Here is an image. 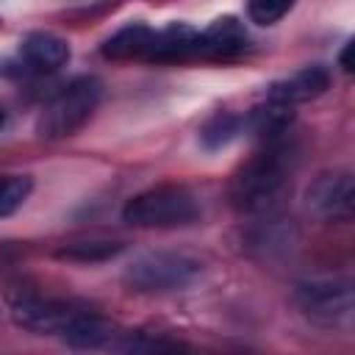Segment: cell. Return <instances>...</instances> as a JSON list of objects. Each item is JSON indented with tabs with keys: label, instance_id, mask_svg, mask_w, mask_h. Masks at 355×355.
Masks as SVG:
<instances>
[{
	"label": "cell",
	"instance_id": "cell-1",
	"mask_svg": "<svg viewBox=\"0 0 355 355\" xmlns=\"http://www.w3.org/2000/svg\"><path fill=\"white\" fill-rule=\"evenodd\" d=\"M288 158L283 147H266L255 153L230 180V200L244 214H269L288 191Z\"/></svg>",
	"mask_w": 355,
	"mask_h": 355
},
{
	"label": "cell",
	"instance_id": "cell-2",
	"mask_svg": "<svg viewBox=\"0 0 355 355\" xmlns=\"http://www.w3.org/2000/svg\"><path fill=\"white\" fill-rule=\"evenodd\" d=\"M103 97V83L94 75H80L69 80L39 114L36 133L42 139H67L78 133L89 116L94 114L97 103Z\"/></svg>",
	"mask_w": 355,
	"mask_h": 355
},
{
	"label": "cell",
	"instance_id": "cell-3",
	"mask_svg": "<svg viewBox=\"0 0 355 355\" xmlns=\"http://www.w3.org/2000/svg\"><path fill=\"white\" fill-rule=\"evenodd\" d=\"M200 216L194 194L183 186L166 183L130 197L122 208V222L133 227H180Z\"/></svg>",
	"mask_w": 355,
	"mask_h": 355
},
{
	"label": "cell",
	"instance_id": "cell-4",
	"mask_svg": "<svg viewBox=\"0 0 355 355\" xmlns=\"http://www.w3.org/2000/svg\"><path fill=\"white\" fill-rule=\"evenodd\" d=\"M294 300L300 311L322 324V327H341L349 324L352 311H355V294L352 283L338 275H319V277H305L294 288Z\"/></svg>",
	"mask_w": 355,
	"mask_h": 355
},
{
	"label": "cell",
	"instance_id": "cell-5",
	"mask_svg": "<svg viewBox=\"0 0 355 355\" xmlns=\"http://www.w3.org/2000/svg\"><path fill=\"white\" fill-rule=\"evenodd\" d=\"M200 261L183 252H144L125 269V283L133 291L166 294L191 286L200 275Z\"/></svg>",
	"mask_w": 355,
	"mask_h": 355
},
{
	"label": "cell",
	"instance_id": "cell-6",
	"mask_svg": "<svg viewBox=\"0 0 355 355\" xmlns=\"http://www.w3.org/2000/svg\"><path fill=\"white\" fill-rule=\"evenodd\" d=\"M78 313L75 305L61 302V300H47L39 294H17L11 297V319L31 330V333H64V327L72 322V316Z\"/></svg>",
	"mask_w": 355,
	"mask_h": 355
},
{
	"label": "cell",
	"instance_id": "cell-7",
	"mask_svg": "<svg viewBox=\"0 0 355 355\" xmlns=\"http://www.w3.org/2000/svg\"><path fill=\"white\" fill-rule=\"evenodd\" d=\"M305 205L319 219H349L355 205V186L349 172H324L319 175L305 194Z\"/></svg>",
	"mask_w": 355,
	"mask_h": 355
},
{
	"label": "cell",
	"instance_id": "cell-8",
	"mask_svg": "<svg viewBox=\"0 0 355 355\" xmlns=\"http://www.w3.org/2000/svg\"><path fill=\"white\" fill-rule=\"evenodd\" d=\"M330 86V72L324 67H305L300 72H294L291 78H283V80H275L269 89H266V100L272 103H283V105H300V103H308V100H316L319 94H324Z\"/></svg>",
	"mask_w": 355,
	"mask_h": 355
},
{
	"label": "cell",
	"instance_id": "cell-9",
	"mask_svg": "<svg viewBox=\"0 0 355 355\" xmlns=\"http://www.w3.org/2000/svg\"><path fill=\"white\" fill-rule=\"evenodd\" d=\"M250 47V36L236 17H219L200 33V53L208 58H233Z\"/></svg>",
	"mask_w": 355,
	"mask_h": 355
},
{
	"label": "cell",
	"instance_id": "cell-10",
	"mask_svg": "<svg viewBox=\"0 0 355 355\" xmlns=\"http://www.w3.org/2000/svg\"><path fill=\"white\" fill-rule=\"evenodd\" d=\"M19 55L25 61V67L33 72H55L69 61V44H67V39H61L55 33L33 31L22 39Z\"/></svg>",
	"mask_w": 355,
	"mask_h": 355
},
{
	"label": "cell",
	"instance_id": "cell-11",
	"mask_svg": "<svg viewBox=\"0 0 355 355\" xmlns=\"http://www.w3.org/2000/svg\"><path fill=\"white\" fill-rule=\"evenodd\" d=\"M200 53V31L186 22H172L164 31H155L147 58L153 61H183Z\"/></svg>",
	"mask_w": 355,
	"mask_h": 355
},
{
	"label": "cell",
	"instance_id": "cell-12",
	"mask_svg": "<svg viewBox=\"0 0 355 355\" xmlns=\"http://www.w3.org/2000/svg\"><path fill=\"white\" fill-rule=\"evenodd\" d=\"M61 338L67 344H72V347H80V349H97V347H111L114 338H116V333H114V327L103 316L78 308V313L72 316V322L64 327Z\"/></svg>",
	"mask_w": 355,
	"mask_h": 355
},
{
	"label": "cell",
	"instance_id": "cell-13",
	"mask_svg": "<svg viewBox=\"0 0 355 355\" xmlns=\"http://www.w3.org/2000/svg\"><path fill=\"white\" fill-rule=\"evenodd\" d=\"M153 36L155 31L144 22H130L125 28H119L114 36H108L103 42V55L111 58V61H128V58H139V55H147L150 44H153Z\"/></svg>",
	"mask_w": 355,
	"mask_h": 355
},
{
	"label": "cell",
	"instance_id": "cell-14",
	"mask_svg": "<svg viewBox=\"0 0 355 355\" xmlns=\"http://www.w3.org/2000/svg\"><path fill=\"white\" fill-rule=\"evenodd\" d=\"M294 119V111L291 105H283V103H272V100H263L261 105H255L247 116H244V130L250 128L252 133L263 136V139H277L288 130Z\"/></svg>",
	"mask_w": 355,
	"mask_h": 355
},
{
	"label": "cell",
	"instance_id": "cell-15",
	"mask_svg": "<svg viewBox=\"0 0 355 355\" xmlns=\"http://www.w3.org/2000/svg\"><path fill=\"white\" fill-rule=\"evenodd\" d=\"M241 130H244V116L219 111V114H214V116L200 128V144H202L205 150H222V147H227Z\"/></svg>",
	"mask_w": 355,
	"mask_h": 355
},
{
	"label": "cell",
	"instance_id": "cell-16",
	"mask_svg": "<svg viewBox=\"0 0 355 355\" xmlns=\"http://www.w3.org/2000/svg\"><path fill=\"white\" fill-rule=\"evenodd\" d=\"M122 250H125L122 241H75V244H64L55 255L80 261V263H97V261H108V258L119 255Z\"/></svg>",
	"mask_w": 355,
	"mask_h": 355
},
{
	"label": "cell",
	"instance_id": "cell-17",
	"mask_svg": "<svg viewBox=\"0 0 355 355\" xmlns=\"http://www.w3.org/2000/svg\"><path fill=\"white\" fill-rule=\"evenodd\" d=\"M31 175H0V219L11 216L31 194Z\"/></svg>",
	"mask_w": 355,
	"mask_h": 355
},
{
	"label": "cell",
	"instance_id": "cell-18",
	"mask_svg": "<svg viewBox=\"0 0 355 355\" xmlns=\"http://www.w3.org/2000/svg\"><path fill=\"white\" fill-rule=\"evenodd\" d=\"M297 0H247V14L255 25H275L283 19Z\"/></svg>",
	"mask_w": 355,
	"mask_h": 355
},
{
	"label": "cell",
	"instance_id": "cell-19",
	"mask_svg": "<svg viewBox=\"0 0 355 355\" xmlns=\"http://www.w3.org/2000/svg\"><path fill=\"white\" fill-rule=\"evenodd\" d=\"M352 50H355V42L349 39V42L344 44L341 55H338V64H341V69H344V72H352Z\"/></svg>",
	"mask_w": 355,
	"mask_h": 355
},
{
	"label": "cell",
	"instance_id": "cell-20",
	"mask_svg": "<svg viewBox=\"0 0 355 355\" xmlns=\"http://www.w3.org/2000/svg\"><path fill=\"white\" fill-rule=\"evenodd\" d=\"M3 122H6V111L0 108V128H3Z\"/></svg>",
	"mask_w": 355,
	"mask_h": 355
}]
</instances>
